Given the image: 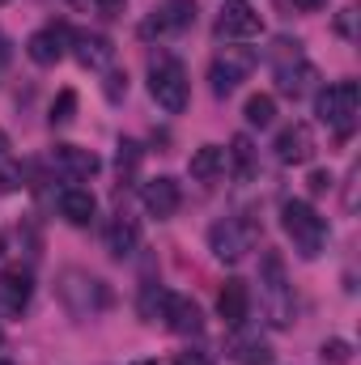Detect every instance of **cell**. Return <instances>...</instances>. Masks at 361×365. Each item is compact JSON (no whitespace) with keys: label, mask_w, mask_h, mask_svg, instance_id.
I'll use <instances>...</instances> for the list:
<instances>
[{"label":"cell","mask_w":361,"mask_h":365,"mask_svg":"<svg viewBox=\"0 0 361 365\" xmlns=\"http://www.w3.org/2000/svg\"><path fill=\"white\" fill-rule=\"evenodd\" d=\"M260 306H264L268 327H276V331H289L298 323V297H293V284L285 276L280 251L260 255Z\"/></svg>","instance_id":"6da1fadb"},{"label":"cell","mask_w":361,"mask_h":365,"mask_svg":"<svg viewBox=\"0 0 361 365\" xmlns=\"http://www.w3.org/2000/svg\"><path fill=\"white\" fill-rule=\"evenodd\" d=\"M56 297H60V306L73 314V319H98L106 306H111V289H106V280H98L93 272L86 268H64V272L56 276Z\"/></svg>","instance_id":"7a4b0ae2"},{"label":"cell","mask_w":361,"mask_h":365,"mask_svg":"<svg viewBox=\"0 0 361 365\" xmlns=\"http://www.w3.org/2000/svg\"><path fill=\"white\" fill-rule=\"evenodd\" d=\"M280 225H285V234L293 238V251H298L302 259H319V255L327 251L332 230H327V221H323L306 200H285V208H280Z\"/></svg>","instance_id":"3957f363"},{"label":"cell","mask_w":361,"mask_h":365,"mask_svg":"<svg viewBox=\"0 0 361 365\" xmlns=\"http://www.w3.org/2000/svg\"><path fill=\"white\" fill-rule=\"evenodd\" d=\"M357 110H361L357 81H336V86L319 90V98H315V115H319L327 128H336V136H353Z\"/></svg>","instance_id":"277c9868"},{"label":"cell","mask_w":361,"mask_h":365,"mask_svg":"<svg viewBox=\"0 0 361 365\" xmlns=\"http://www.w3.org/2000/svg\"><path fill=\"white\" fill-rule=\"evenodd\" d=\"M255 242H260V221H251V217H225V221H217L208 230V247H213V255L221 264L247 259V251Z\"/></svg>","instance_id":"5b68a950"},{"label":"cell","mask_w":361,"mask_h":365,"mask_svg":"<svg viewBox=\"0 0 361 365\" xmlns=\"http://www.w3.org/2000/svg\"><path fill=\"white\" fill-rule=\"evenodd\" d=\"M149 93L166 115H179L187 106V73L175 56H153L149 60Z\"/></svg>","instance_id":"8992f818"},{"label":"cell","mask_w":361,"mask_h":365,"mask_svg":"<svg viewBox=\"0 0 361 365\" xmlns=\"http://www.w3.org/2000/svg\"><path fill=\"white\" fill-rule=\"evenodd\" d=\"M255 64H260L255 47H221V51L213 56V68H208L213 93H217V98H230V93L255 73Z\"/></svg>","instance_id":"52a82bcc"},{"label":"cell","mask_w":361,"mask_h":365,"mask_svg":"<svg viewBox=\"0 0 361 365\" xmlns=\"http://www.w3.org/2000/svg\"><path fill=\"white\" fill-rule=\"evenodd\" d=\"M68 43H73V34H68V26L64 21H51V26H43V30H34L30 38H26V56L39 64V68H56L60 60H64V51H68Z\"/></svg>","instance_id":"ba28073f"},{"label":"cell","mask_w":361,"mask_h":365,"mask_svg":"<svg viewBox=\"0 0 361 365\" xmlns=\"http://www.w3.org/2000/svg\"><path fill=\"white\" fill-rule=\"evenodd\" d=\"M30 297H34L30 268H4L0 272V319H21Z\"/></svg>","instance_id":"9c48e42d"},{"label":"cell","mask_w":361,"mask_h":365,"mask_svg":"<svg viewBox=\"0 0 361 365\" xmlns=\"http://www.w3.org/2000/svg\"><path fill=\"white\" fill-rule=\"evenodd\" d=\"M276 162H285V166H306L310 158H315V132H310V123H289V128H280L276 132Z\"/></svg>","instance_id":"30bf717a"},{"label":"cell","mask_w":361,"mask_h":365,"mask_svg":"<svg viewBox=\"0 0 361 365\" xmlns=\"http://www.w3.org/2000/svg\"><path fill=\"white\" fill-rule=\"evenodd\" d=\"M260 26L264 21L247 0H225L221 13H217V34L221 38H251V34H260Z\"/></svg>","instance_id":"8fae6325"},{"label":"cell","mask_w":361,"mask_h":365,"mask_svg":"<svg viewBox=\"0 0 361 365\" xmlns=\"http://www.w3.org/2000/svg\"><path fill=\"white\" fill-rule=\"evenodd\" d=\"M191 21H195V0H166V4L141 26V34H145V38H153V34H158V38H162V34H179Z\"/></svg>","instance_id":"7c38bea8"},{"label":"cell","mask_w":361,"mask_h":365,"mask_svg":"<svg viewBox=\"0 0 361 365\" xmlns=\"http://www.w3.org/2000/svg\"><path fill=\"white\" fill-rule=\"evenodd\" d=\"M315 81H319V68L310 64V60H285V64H276V93H285V98H306V93L315 90Z\"/></svg>","instance_id":"4fadbf2b"},{"label":"cell","mask_w":361,"mask_h":365,"mask_svg":"<svg viewBox=\"0 0 361 365\" xmlns=\"http://www.w3.org/2000/svg\"><path fill=\"white\" fill-rule=\"evenodd\" d=\"M73 56H77L81 68L106 73V68L115 64V43H111L106 34H77V38H73Z\"/></svg>","instance_id":"5bb4252c"},{"label":"cell","mask_w":361,"mask_h":365,"mask_svg":"<svg viewBox=\"0 0 361 365\" xmlns=\"http://www.w3.org/2000/svg\"><path fill=\"white\" fill-rule=\"evenodd\" d=\"M141 200H145V208H149V217H158V221H166V217H175L183 204V191L175 179H149L145 182V191H141Z\"/></svg>","instance_id":"9a60e30c"},{"label":"cell","mask_w":361,"mask_h":365,"mask_svg":"<svg viewBox=\"0 0 361 365\" xmlns=\"http://www.w3.org/2000/svg\"><path fill=\"white\" fill-rule=\"evenodd\" d=\"M51 162H56V170L68 175V179H90V175L102 170L98 153L81 149V145H56V149H51Z\"/></svg>","instance_id":"2e32d148"},{"label":"cell","mask_w":361,"mask_h":365,"mask_svg":"<svg viewBox=\"0 0 361 365\" xmlns=\"http://www.w3.org/2000/svg\"><path fill=\"white\" fill-rule=\"evenodd\" d=\"M247 310H251L247 280H225L221 293H217V314L225 319V327H243L247 323Z\"/></svg>","instance_id":"e0dca14e"},{"label":"cell","mask_w":361,"mask_h":365,"mask_svg":"<svg viewBox=\"0 0 361 365\" xmlns=\"http://www.w3.org/2000/svg\"><path fill=\"white\" fill-rule=\"evenodd\" d=\"M56 204H60V217H64L68 225H90L93 212H98V200H93L90 187H64Z\"/></svg>","instance_id":"ac0fdd59"},{"label":"cell","mask_w":361,"mask_h":365,"mask_svg":"<svg viewBox=\"0 0 361 365\" xmlns=\"http://www.w3.org/2000/svg\"><path fill=\"white\" fill-rule=\"evenodd\" d=\"M136 247H141V221L128 217V212H119V217L111 221V230H106V251H111L115 259H128Z\"/></svg>","instance_id":"d6986e66"},{"label":"cell","mask_w":361,"mask_h":365,"mask_svg":"<svg viewBox=\"0 0 361 365\" xmlns=\"http://www.w3.org/2000/svg\"><path fill=\"white\" fill-rule=\"evenodd\" d=\"M166 327L175 331V336H200L204 331V314H200V306L191 302V297H171V306H166Z\"/></svg>","instance_id":"ffe728a7"},{"label":"cell","mask_w":361,"mask_h":365,"mask_svg":"<svg viewBox=\"0 0 361 365\" xmlns=\"http://www.w3.org/2000/svg\"><path fill=\"white\" fill-rule=\"evenodd\" d=\"M221 170H225V149L221 145H200L191 153V162H187V175L195 182H213Z\"/></svg>","instance_id":"44dd1931"},{"label":"cell","mask_w":361,"mask_h":365,"mask_svg":"<svg viewBox=\"0 0 361 365\" xmlns=\"http://www.w3.org/2000/svg\"><path fill=\"white\" fill-rule=\"evenodd\" d=\"M225 158H230L234 175H238L243 182H247V179H255V145H251V136H247V132H238V136L230 140Z\"/></svg>","instance_id":"7402d4cb"},{"label":"cell","mask_w":361,"mask_h":365,"mask_svg":"<svg viewBox=\"0 0 361 365\" xmlns=\"http://www.w3.org/2000/svg\"><path fill=\"white\" fill-rule=\"evenodd\" d=\"M171 289H162V284H145L141 289V302H136V310H141V319L145 323H158V319H166V306H171Z\"/></svg>","instance_id":"603a6c76"},{"label":"cell","mask_w":361,"mask_h":365,"mask_svg":"<svg viewBox=\"0 0 361 365\" xmlns=\"http://www.w3.org/2000/svg\"><path fill=\"white\" fill-rule=\"evenodd\" d=\"M234 361L238 365H272V349L260 340V336L238 340V344H234Z\"/></svg>","instance_id":"cb8c5ba5"},{"label":"cell","mask_w":361,"mask_h":365,"mask_svg":"<svg viewBox=\"0 0 361 365\" xmlns=\"http://www.w3.org/2000/svg\"><path fill=\"white\" fill-rule=\"evenodd\" d=\"M272 119H276V98L272 93H251L247 98V123L251 128H268Z\"/></svg>","instance_id":"d4e9b609"},{"label":"cell","mask_w":361,"mask_h":365,"mask_svg":"<svg viewBox=\"0 0 361 365\" xmlns=\"http://www.w3.org/2000/svg\"><path fill=\"white\" fill-rule=\"evenodd\" d=\"M77 115V90H60L51 102V123H73Z\"/></svg>","instance_id":"484cf974"},{"label":"cell","mask_w":361,"mask_h":365,"mask_svg":"<svg viewBox=\"0 0 361 365\" xmlns=\"http://www.w3.org/2000/svg\"><path fill=\"white\" fill-rule=\"evenodd\" d=\"M319 357H323V361H332V365H349V361H353V344H349V340H323Z\"/></svg>","instance_id":"4316f807"},{"label":"cell","mask_w":361,"mask_h":365,"mask_svg":"<svg viewBox=\"0 0 361 365\" xmlns=\"http://www.w3.org/2000/svg\"><path fill=\"white\" fill-rule=\"evenodd\" d=\"M136 166H141V145H136V140H119V175L132 179Z\"/></svg>","instance_id":"83f0119b"},{"label":"cell","mask_w":361,"mask_h":365,"mask_svg":"<svg viewBox=\"0 0 361 365\" xmlns=\"http://www.w3.org/2000/svg\"><path fill=\"white\" fill-rule=\"evenodd\" d=\"M73 4L90 9V13H98V17H119V13H123V0H73Z\"/></svg>","instance_id":"f1b7e54d"},{"label":"cell","mask_w":361,"mask_h":365,"mask_svg":"<svg viewBox=\"0 0 361 365\" xmlns=\"http://www.w3.org/2000/svg\"><path fill=\"white\" fill-rule=\"evenodd\" d=\"M17 187H26V166L9 162V166L0 170V191H17Z\"/></svg>","instance_id":"f546056e"},{"label":"cell","mask_w":361,"mask_h":365,"mask_svg":"<svg viewBox=\"0 0 361 365\" xmlns=\"http://www.w3.org/2000/svg\"><path fill=\"white\" fill-rule=\"evenodd\" d=\"M128 93V73H119V68H106V98L111 102H119Z\"/></svg>","instance_id":"4dcf8cb0"},{"label":"cell","mask_w":361,"mask_h":365,"mask_svg":"<svg viewBox=\"0 0 361 365\" xmlns=\"http://www.w3.org/2000/svg\"><path fill=\"white\" fill-rule=\"evenodd\" d=\"M310 191H315V195H323V191H332V170H310Z\"/></svg>","instance_id":"1f68e13d"},{"label":"cell","mask_w":361,"mask_h":365,"mask_svg":"<svg viewBox=\"0 0 361 365\" xmlns=\"http://www.w3.org/2000/svg\"><path fill=\"white\" fill-rule=\"evenodd\" d=\"M175 365H213V361H208V353H195V349H187V353H179V357H175Z\"/></svg>","instance_id":"d6a6232c"},{"label":"cell","mask_w":361,"mask_h":365,"mask_svg":"<svg viewBox=\"0 0 361 365\" xmlns=\"http://www.w3.org/2000/svg\"><path fill=\"white\" fill-rule=\"evenodd\" d=\"M336 30H340V34H353V9H345V13H340V21H336Z\"/></svg>","instance_id":"836d02e7"},{"label":"cell","mask_w":361,"mask_h":365,"mask_svg":"<svg viewBox=\"0 0 361 365\" xmlns=\"http://www.w3.org/2000/svg\"><path fill=\"white\" fill-rule=\"evenodd\" d=\"M327 0H293V9H302V13H319Z\"/></svg>","instance_id":"e575fe53"},{"label":"cell","mask_w":361,"mask_h":365,"mask_svg":"<svg viewBox=\"0 0 361 365\" xmlns=\"http://www.w3.org/2000/svg\"><path fill=\"white\" fill-rule=\"evenodd\" d=\"M4 158H9V132L0 128V162H4Z\"/></svg>","instance_id":"d590c367"},{"label":"cell","mask_w":361,"mask_h":365,"mask_svg":"<svg viewBox=\"0 0 361 365\" xmlns=\"http://www.w3.org/2000/svg\"><path fill=\"white\" fill-rule=\"evenodd\" d=\"M9 60V43H4V34H0V64Z\"/></svg>","instance_id":"8d00e7d4"},{"label":"cell","mask_w":361,"mask_h":365,"mask_svg":"<svg viewBox=\"0 0 361 365\" xmlns=\"http://www.w3.org/2000/svg\"><path fill=\"white\" fill-rule=\"evenodd\" d=\"M0 365H13V361H4V357H0Z\"/></svg>","instance_id":"74e56055"},{"label":"cell","mask_w":361,"mask_h":365,"mask_svg":"<svg viewBox=\"0 0 361 365\" xmlns=\"http://www.w3.org/2000/svg\"><path fill=\"white\" fill-rule=\"evenodd\" d=\"M0 344H4V336H0Z\"/></svg>","instance_id":"f35d334b"}]
</instances>
